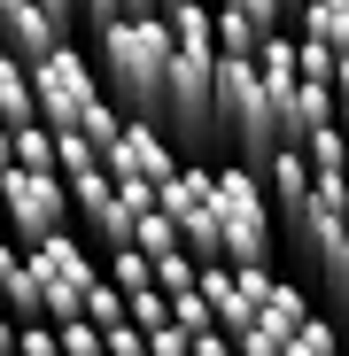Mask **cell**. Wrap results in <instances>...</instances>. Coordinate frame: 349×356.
<instances>
[{"label": "cell", "mask_w": 349, "mask_h": 356, "mask_svg": "<svg viewBox=\"0 0 349 356\" xmlns=\"http://www.w3.org/2000/svg\"><path fill=\"white\" fill-rule=\"evenodd\" d=\"M109 356H148V333L125 318V325H109Z\"/></svg>", "instance_id": "obj_24"}, {"label": "cell", "mask_w": 349, "mask_h": 356, "mask_svg": "<svg viewBox=\"0 0 349 356\" xmlns=\"http://www.w3.org/2000/svg\"><path fill=\"white\" fill-rule=\"evenodd\" d=\"M86 8V24H93V39L109 31V24H140V16H163V0H78Z\"/></svg>", "instance_id": "obj_16"}, {"label": "cell", "mask_w": 349, "mask_h": 356, "mask_svg": "<svg viewBox=\"0 0 349 356\" xmlns=\"http://www.w3.org/2000/svg\"><path fill=\"white\" fill-rule=\"evenodd\" d=\"M0 124H39V86H31V63L0 47Z\"/></svg>", "instance_id": "obj_12"}, {"label": "cell", "mask_w": 349, "mask_h": 356, "mask_svg": "<svg viewBox=\"0 0 349 356\" xmlns=\"http://www.w3.org/2000/svg\"><path fill=\"white\" fill-rule=\"evenodd\" d=\"M16 170H47V178H63V170H54V132H47V124H24V132H16Z\"/></svg>", "instance_id": "obj_17"}, {"label": "cell", "mask_w": 349, "mask_h": 356, "mask_svg": "<svg viewBox=\"0 0 349 356\" xmlns=\"http://www.w3.org/2000/svg\"><path fill=\"white\" fill-rule=\"evenodd\" d=\"M31 86H39V124L47 132H78L86 116L109 101V86L93 78V63L78 47H54L47 63H31Z\"/></svg>", "instance_id": "obj_4"}, {"label": "cell", "mask_w": 349, "mask_h": 356, "mask_svg": "<svg viewBox=\"0 0 349 356\" xmlns=\"http://www.w3.org/2000/svg\"><path fill=\"white\" fill-rule=\"evenodd\" d=\"M187 163H179V147L163 140V124H125V140L109 147V178H148V186H171V178H179Z\"/></svg>", "instance_id": "obj_8"}, {"label": "cell", "mask_w": 349, "mask_h": 356, "mask_svg": "<svg viewBox=\"0 0 349 356\" xmlns=\"http://www.w3.org/2000/svg\"><path fill=\"white\" fill-rule=\"evenodd\" d=\"M217 8H233V16H249V24L264 31V39H272V31L287 24V0H217Z\"/></svg>", "instance_id": "obj_22"}, {"label": "cell", "mask_w": 349, "mask_h": 356, "mask_svg": "<svg viewBox=\"0 0 349 356\" xmlns=\"http://www.w3.org/2000/svg\"><path fill=\"white\" fill-rule=\"evenodd\" d=\"M217 225H225V264L241 271H272V241H279V209L264 194L256 163H217Z\"/></svg>", "instance_id": "obj_2"}, {"label": "cell", "mask_w": 349, "mask_h": 356, "mask_svg": "<svg viewBox=\"0 0 349 356\" xmlns=\"http://www.w3.org/2000/svg\"><path fill=\"white\" fill-rule=\"evenodd\" d=\"M202 294H210V310L217 325L241 341L256 318H264V294H272V271H241V264H202Z\"/></svg>", "instance_id": "obj_7"}, {"label": "cell", "mask_w": 349, "mask_h": 356, "mask_svg": "<svg viewBox=\"0 0 349 356\" xmlns=\"http://www.w3.org/2000/svg\"><path fill=\"white\" fill-rule=\"evenodd\" d=\"M109 286H125V294L155 286V256H140V248H116V256H109Z\"/></svg>", "instance_id": "obj_19"}, {"label": "cell", "mask_w": 349, "mask_h": 356, "mask_svg": "<svg viewBox=\"0 0 349 356\" xmlns=\"http://www.w3.org/2000/svg\"><path fill=\"white\" fill-rule=\"evenodd\" d=\"M70 186L47 170H0V232H8L16 248H39L54 232H70Z\"/></svg>", "instance_id": "obj_3"}, {"label": "cell", "mask_w": 349, "mask_h": 356, "mask_svg": "<svg viewBox=\"0 0 349 356\" xmlns=\"http://www.w3.org/2000/svg\"><path fill=\"white\" fill-rule=\"evenodd\" d=\"M163 217L179 225L194 264H225V225H217V163H187L163 186Z\"/></svg>", "instance_id": "obj_6"}, {"label": "cell", "mask_w": 349, "mask_h": 356, "mask_svg": "<svg viewBox=\"0 0 349 356\" xmlns=\"http://www.w3.org/2000/svg\"><path fill=\"white\" fill-rule=\"evenodd\" d=\"M24 256H31L39 294H47V325H70V318H86V302H93L101 271H93V256L78 248V232H54V241H39V248H24Z\"/></svg>", "instance_id": "obj_5"}, {"label": "cell", "mask_w": 349, "mask_h": 356, "mask_svg": "<svg viewBox=\"0 0 349 356\" xmlns=\"http://www.w3.org/2000/svg\"><path fill=\"white\" fill-rule=\"evenodd\" d=\"M341 341H349V325H341Z\"/></svg>", "instance_id": "obj_29"}, {"label": "cell", "mask_w": 349, "mask_h": 356, "mask_svg": "<svg viewBox=\"0 0 349 356\" xmlns=\"http://www.w3.org/2000/svg\"><path fill=\"white\" fill-rule=\"evenodd\" d=\"M86 318L109 333V325H125V286H109V271H101V286H93V302H86Z\"/></svg>", "instance_id": "obj_23"}, {"label": "cell", "mask_w": 349, "mask_h": 356, "mask_svg": "<svg viewBox=\"0 0 349 356\" xmlns=\"http://www.w3.org/2000/svg\"><path fill=\"white\" fill-rule=\"evenodd\" d=\"M171 39L163 16H140V24H109L101 31V78H109V101L140 116V124H163V86H171Z\"/></svg>", "instance_id": "obj_1"}, {"label": "cell", "mask_w": 349, "mask_h": 356, "mask_svg": "<svg viewBox=\"0 0 349 356\" xmlns=\"http://www.w3.org/2000/svg\"><path fill=\"white\" fill-rule=\"evenodd\" d=\"M264 318H272V325H287V333H303V325L318 318V310H311V286H303V279H272Z\"/></svg>", "instance_id": "obj_14"}, {"label": "cell", "mask_w": 349, "mask_h": 356, "mask_svg": "<svg viewBox=\"0 0 349 356\" xmlns=\"http://www.w3.org/2000/svg\"><path fill=\"white\" fill-rule=\"evenodd\" d=\"M311 186H318V178H311V155H303V147H279V155L264 163V194H272V209H279V225L295 217L303 202H311Z\"/></svg>", "instance_id": "obj_11"}, {"label": "cell", "mask_w": 349, "mask_h": 356, "mask_svg": "<svg viewBox=\"0 0 349 356\" xmlns=\"http://www.w3.org/2000/svg\"><path fill=\"white\" fill-rule=\"evenodd\" d=\"M132 248H140V256H155V264H163V256H179V248H187V241H179V225H171V217H163V209H148V217H132Z\"/></svg>", "instance_id": "obj_15"}, {"label": "cell", "mask_w": 349, "mask_h": 356, "mask_svg": "<svg viewBox=\"0 0 349 356\" xmlns=\"http://www.w3.org/2000/svg\"><path fill=\"white\" fill-rule=\"evenodd\" d=\"M287 356H349V348H341V325L334 318H311L295 341H287Z\"/></svg>", "instance_id": "obj_20"}, {"label": "cell", "mask_w": 349, "mask_h": 356, "mask_svg": "<svg viewBox=\"0 0 349 356\" xmlns=\"http://www.w3.org/2000/svg\"><path fill=\"white\" fill-rule=\"evenodd\" d=\"M171 8H187V0H163V16H171Z\"/></svg>", "instance_id": "obj_27"}, {"label": "cell", "mask_w": 349, "mask_h": 356, "mask_svg": "<svg viewBox=\"0 0 349 356\" xmlns=\"http://www.w3.org/2000/svg\"><path fill=\"white\" fill-rule=\"evenodd\" d=\"M295 39H318V47L349 54V0H303V16H295Z\"/></svg>", "instance_id": "obj_13"}, {"label": "cell", "mask_w": 349, "mask_h": 356, "mask_svg": "<svg viewBox=\"0 0 349 356\" xmlns=\"http://www.w3.org/2000/svg\"><path fill=\"white\" fill-rule=\"evenodd\" d=\"M8 356H24V348H8Z\"/></svg>", "instance_id": "obj_28"}, {"label": "cell", "mask_w": 349, "mask_h": 356, "mask_svg": "<svg viewBox=\"0 0 349 356\" xmlns=\"http://www.w3.org/2000/svg\"><path fill=\"white\" fill-rule=\"evenodd\" d=\"M334 93L349 101V54H334Z\"/></svg>", "instance_id": "obj_26"}, {"label": "cell", "mask_w": 349, "mask_h": 356, "mask_svg": "<svg viewBox=\"0 0 349 356\" xmlns=\"http://www.w3.org/2000/svg\"><path fill=\"white\" fill-rule=\"evenodd\" d=\"M0 47L24 54V63H47L54 47H70V31L54 24L39 0H0Z\"/></svg>", "instance_id": "obj_9"}, {"label": "cell", "mask_w": 349, "mask_h": 356, "mask_svg": "<svg viewBox=\"0 0 349 356\" xmlns=\"http://www.w3.org/2000/svg\"><path fill=\"white\" fill-rule=\"evenodd\" d=\"M54 341H63V356H109V333L93 318H70V325H54Z\"/></svg>", "instance_id": "obj_21"}, {"label": "cell", "mask_w": 349, "mask_h": 356, "mask_svg": "<svg viewBox=\"0 0 349 356\" xmlns=\"http://www.w3.org/2000/svg\"><path fill=\"white\" fill-rule=\"evenodd\" d=\"M0 310H8L16 325H47V294H39V279H31V256L0 232Z\"/></svg>", "instance_id": "obj_10"}, {"label": "cell", "mask_w": 349, "mask_h": 356, "mask_svg": "<svg viewBox=\"0 0 349 356\" xmlns=\"http://www.w3.org/2000/svg\"><path fill=\"white\" fill-rule=\"evenodd\" d=\"M24 356H63V341H54V325H24V341H16Z\"/></svg>", "instance_id": "obj_25"}, {"label": "cell", "mask_w": 349, "mask_h": 356, "mask_svg": "<svg viewBox=\"0 0 349 356\" xmlns=\"http://www.w3.org/2000/svg\"><path fill=\"white\" fill-rule=\"evenodd\" d=\"M125 318H132L140 333H163V325H171V294H163V286H140V294H125Z\"/></svg>", "instance_id": "obj_18"}]
</instances>
